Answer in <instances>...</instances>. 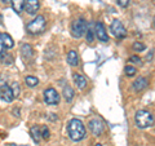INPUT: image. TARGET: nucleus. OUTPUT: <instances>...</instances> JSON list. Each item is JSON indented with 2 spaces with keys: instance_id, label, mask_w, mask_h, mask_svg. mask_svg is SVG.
Listing matches in <instances>:
<instances>
[{
  "instance_id": "39448f33",
  "label": "nucleus",
  "mask_w": 155,
  "mask_h": 146,
  "mask_svg": "<svg viewBox=\"0 0 155 146\" xmlns=\"http://www.w3.org/2000/svg\"><path fill=\"white\" fill-rule=\"evenodd\" d=\"M110 30H111V32H113V35H114L115 38L123 39V38L127 36V30H125L124 25L119 21V19H114V21L111 22Z\"/></svg>"
},
{
  "instance_id": "f03ea898",
  "label": "nucleus",
  "mask_w": 155,
  "mask_h": 146,
  "mask_svg": "<svg viewBox=\"0 0 155 146\" xmlns=\"http://www.w3.org/2000/svg\"><path fill=\"white\" fill-rule=\"evenodd\" d=\"M134 121L138 128L145 129V128L151 127L154 124V116L147 110H138L134 115Z\"/></svg>"
},
{
  "instance_id": "9d476101",
  "label": "nucleus",
  "mask_w": 155,
  "mask_h": 146,
  "mask_svg": "<svg viewBox=\"0 0 155 146\" xmlns=\"http://www.w3.org/2000/svg\"><path fill=\"white\" fill-rule=\"evenodd\" d=\"M39 8H40V2L39 0H26L25 9L28 14H36Z\"/></svg>"
},
{
  "instance_id": "2f4dec72",
  "label": "nucleus",
  "mask_w": 155,
  "mask_h": 146,
  "mask_svg": "<svg viewBox=\"0 0 155 146\" xmlns=\"http://www.w3.org/2000/svg\"><path fill=\"white\" fill-rule=\"evenodd\" d=\"M154 27H155V17H154Z\"/></svg>"
},
{
  "instance_id": "423d86ee",
  "label": "nucleus",
  "mask_w": 155,
  "mask_h": 146,
  "mask_svg": "<svg viewBox=\"0 0 155 146\" xmlns=\"http://www.w3.org/2000/svg\"><path fill=\"white\" fill-rule=\"evenodd\" d=\"M44 101L47 105L56 106L60 104V95L54 88H48L44 91Z\"/></svg>"
},
{
  "instance_id": "c756f323",
  "label": "nucleus",
  "mask_w": 155,
  "mask_h": 146,
  "mask_svg": "<svg viewBox=\"0 0 155 146\" xmlns=\"http://www.w3.org/2000/svg\"><path fill=\"white\" fill-rule=\"evenodd\" d=\"M3 3H5V4L7 3H11V0H3Z\"/></svg>"
},
{
  "instance_id": "9b49d317",
  "label": "nucleus",
  "mask_w": 155,
  "mask_h": 146,
  "mask_svg": "<svg viewBox=\"0 0 155 146\" xmlns=\"http://www.w3.org/2000/svg\"><path fill=\"white\" fill-rule=\"evenodd\" d=\"M72 79H74V83L78 87V89H84L87 87V84H88L87 78L80 75V74H78V72H74V74H72Z\"/></svg>"
},
{
  "instance_id": "4468645a",
  "label": "nucleus",
  "mask_w": 155,
  "mask_h": 146,
  "mask_svg": "<svg viewBox=\"0 0 155 146\" xmlns=\"http://www.w3.org/2000/svg\"><path fill=\"white\" fill-rule=\"evenodd\" d=\"M67 64L70 66H78L79 65V56L75 51L67 52Z\"/></svg>"
},
{
  "instance_id": "20e7f679",
  "label": "nucleus",
  "mask_w": 155,
  "mask_h": 146,
  "mask_svg": "<svg viewBox=\"0 0 155 146\" xmlns=\"http://www.w3.org/2000/svg\"><path fill=\"white\" fill-rule=\"evenodd\" d=\"M87 32V21L84 18H78L71 25V35L74 38H81Z\"/></svg>"
},
{
  "instance_id": "bb28decb",
  "label": "nucleus",
  "mask_w": 155,
  "mask_h": 146,
  "mask_svg": "<svg viewBox=\"0 0 155 146\" xmlns=\"http://www.w3.org/2000/svg\"><path fill=\"white\" fill-rule=\"evenodd\" d=\"M5 55V48H4L3 43H2V32H0V58Z\"/></svg>"
},
{
  "instance_id": "dca6fc26",
  "label": "nucleus",
  "mask_w": 155,
  "mask_h": 146,
  "mask_svg": "<svg viewBox=\"0 0 155 146\" xmlns=\"http://www.w3.org/2000/svg\"><path fill=\"white\" fill-rule=\"evenodd\" d=\"M12 8L16 13H22L23 9H25V0H11Z\"/></svg>"
},
{
  "instance_id": "7c9ffc66",
  "label": "nucleus",
  "mask_w": 155,
  "mask_h": 146,
  "mask_svg": "<svg viewBox=\"0 0 155 146\" xmlns=\"http://www.w3.org/2000/svg\"><path fill=\"white\" fill-rule=\"evenodd\" d=\"M96 146H102V145H101V144H97V145H96Z\"/></svg>"
},
{
  "instance_id": "f257e3e1",
  "label": "nucleus",
  "mask_w": 155,
  "mask_h": 146,
  "mask_svg": "<svg viewBox=\"0 0 155 146\" xmlns=\"http://www.w3.org/2000/svg\"><path fill=\"white\" fill-rule=\"evenodd\" d=\"M67 132H69V137L74 141V142H79L85 137V125L80 119H71L67 124Z\"/></svg>"
},
{
  "instance_id": "c85d7f7f",
  "label": "nucleus",
  "mask_w": 155,
  "mask_h": 146,
  "mask_svg": "<svg viewBox=\"0 0 155 146\" xmlns=\"http://www.w3.org/2000/svg\"><path fill=\"white\" fill-rule=\"evenodd\" d=\"M153 53H154L153 51H151V52H150V55L147 56V61H149V60H151V58H153Z\"/></svg>"
},
{
  "instance_id": "393cba45",
  "label": "nucleus",
  "mask_w": 155,
  "mask_h": 146,
  "mask_svg": "<svg viewBox=\"0 0 155 146\" xmlns=\"http://www.w3.org/2000/svg\"><path fill=\"white\" fill-rule=\"evenodd\" d=\"M129 2L130 0H116V3H118L119 7H122V8H127L129 5Z\"/></svg>"
},
{
  "instance_id": "a211bd4d",
  "label": "nucleus",
  "mask_w": 155,
  "mask_h": 146,
  "mask_svg": "<svg viewBox=\"0 0 155 146\" xmlns=\"http://www.w3.org/2000/svg\"><path fill=\"white\" fill-rule=\"evenodd\" d=\"M30 133L32 136V138L35 142H39V140L41 138V133H40V127L39 125H32L30 129Z\"/></svg>"
},
{
  "instance_id": "6ab92c4d",
  "label": "nucleus",
  "mask_w": 155,
  "mask_h": 146,
  "mask_svg": "<svg viewBox=\"0 0 155 146\" xmlns=\"http://www.w3.org/2000/svg\"><path fill=\"white\" fill-rule=\"evenodd\" d=\"M25 83L28 87H30V88H32V87H36L39 84V79H38V78H35V76L28 75V76L25 78Z\"/></svg>"
},
{
  "instance_id": "1a4fd4ad",
  "label": "nucleus",
  "mask_w": 155,
  "mask_h": 146,
  "mask_svg": "<svg viewBox=\"0 0 155 146\" xmlns=\"http://www.w3.org/2000/svg\"><path fill=\"white\" fill-rule=\"evenodd\" d=\"M0 98H2L3 101H5V102H12L14 100L12 88L9 85L0 87Z\"/></svg>"
},
{
  "instance_id": "5701e85b",
  "label": "nucleus",
  "mask_w": 155,
  "mask_h": 146,
  "mask_svg": "<svg viewBox=\"0 0 155 146\" xmlns=\"http://www.w3.org/2000/svg\"><path fill=\"white\" fill-rule=\"evenodd\" d=\"M145 48H146V45H145L143 43H140V41L133 43V49L136 52H142V51H145Z\"/></svg>"
},
{
  "instance_id": "0eeeda50",
  "label": "nucleus",
  "mask_w": 155,
  "mask_h": 146,
  "mask_svg": "<svg viewBox=\"0 0 155 146\" xmlns=\"http://www.w3.org/2000/svg\"><path fill=\"white\" fill-rule=\"evenodd\" d=\"M88 127L91 129V132L93 133L94 136H101L104 132V128H105V125L102 123V120L98 119V118H94V119H92L89 123H88Z\"/></svg>"
},
{
  "instance_id": "aec40b11",
  "label": "nucleus",
  "mask_w": 155,
  "mask_h": 146,
  "mask_svg": "<svg viewBox=\"0 0 155 146\" xmlns=\"http://www.w3.org/2000/svg\"><path fill=\"white\" fill-rule=\"evenodd\" d=\"M124 74L127 75V76H134L136 74H137V69L136 67H133V66H125L124 67Z\"/></svg>"
},
{
  "instance_id": "a878e982",
  "label": "nucleus",
  "mask_w": 155,
  "mask_h": 146,
  "mask_svg": "<svg viewBox=\"0 0 155 146\" xmlns=\"http://www.w3.org/2000/svg\"><path fill=\"white\" fill-rule=\"evenodd\" d=\"M87 34V41H88V43H92V41H93V31H92L91 30V28H88V31H87L85 32Z\"/></svg>"
},
{
  "instance_id": "412c9836",
  "label": "nucleus",
  "mask_w": 155,
  "mask_h": 146,
  "mask_svg": "<svg viewBox=\"0 0 155 146\" xmlns=\"http://www.w3.org/2000/svg\"><path fill=\"white\" fill-rule=\"evenodd\" d=\"M40 133H41V137L44 140H48V138H49V136H51L49 129L47 128V125H43V127H40Z\"/></svg>"
},
{
  "instance_id": "4be33fe9",
  "label": "nucleus",
  "mask_w": 155,
  "mask_h": 146,
  "mask_svg": "<svg viewBox=\"0 0 155 146\" xmlns=\"http://www.w3.org/2000/svg\"><path fill=\"white\" fill-rule=\"evenodd\" d=\"M11 88H12V92H13V97H14V98H17V97L19 96V92H21V89H19V85H18V83H13Z\"/></svg>"
},
{
  "instance_id": "b1692460",
  "label": "nucleus",
  "mask_w": 155,
  "mask_h": 146,
  "mask_svg": "<svg viewBox=\"0 0 155 146\" xmlns=\"http://www.w3.org/2000/svg\"><path fill=\"white\" fill-rule=\"evenodd\" d=\"M2 60H3V62H4V65H11L12 64V61H13V58L8 55V53H5L3 57H2Z\"/></svg>"
},
{
  "instance_id": "6e6552de",
  "label": "nucleus",
  "mask_w": 155,
  "mask_h": 146,
  "mask_svg": "<svg viewBox=\"0 0 155 146\" xmlns=\"http://www.w3.org/2000/svg\"><path fill=\"white\" fill-rule=\"evenodd\" d=\"M96 36L100 41H104V43L109 41V35H107V32H106V28L102 22L96 23Z\"/></svg>"
},
{
  "instance_id": "7ed1b4c3",
  "label": "nucleus",
  "mask_w": 155,
  "mask_h": 146,
  "mask_svg": "<svg viewBox=\"0 0 155 146\" xmlns=\"http://www.w3.org/2000/svg\"><path fill=\"white\" fill-rule=\"evenodd\" d=\"M45 17L44 16H36L35 18L30 21L26 25V31L31 35H36V34H41L45 30Z\"/></svg>"
},
{
  "instance_id": "ddd939ff",
  "label": "nucleus",
  "mask_w": 155,
  "mask_h": 146,
  "mask_svg": "<svg viewBox=\"0 0 155 146\" xmlns=\"http://www.w3.org/2000/svg\"><path fill=\"white\" fill-rule=\"evenodd\" d=\"M2 43H3V45L5 49H11V48L14 47V41H13V39L11 38V35L7 32H3L2 34Z\"/></svg>"
},
{
  "instance_id": "f3484780",
  "label": "nucleus",
  "mask_w": 155,
  "mask_h": 146,
  "mask_svg": "<svg viewBox=\"0 0 155 146\" xmlns=\"http://www.w3.org/2000/svg\"><path fill=\"white\" fill-rule=\"evenodd\" d=\"M62 95H64V97H65V100H66L67 102H71L72 100H74L75 92H74V89H72V88H71V85H69V84H66V85L64 87V92H62Z\"/></svg>"
},
{
  "instance_id": "f8f14e48",
  "label": "nucleus",
  "mask_w": 155,
  "mask_h": 146,
  "mask_svg": "<svg viewBox=\"0 0 155 146\" xmlns=\"http://www.w3.org/2000/svg\"><path fill=\"white\" fill-rule=\"evenodd\" d=\"M147 84H149V80L146 79V78L140 76V78H137V79L134 80V83H133V89H134L136 92H141V91H143L145 88H146Z\"/></svg>"
},
{
  "instance_id": "cd10ccee",
  "label": "nucleus",
  "mask_w": 155,
  "mask_h": 146,
  "mask_svg": "<svg viewBox=\"0 0 155 146\" xmlns=\"http://www.w3.org/2000/svg\"><path fill=\"white\" fill-rule=\"evenodd\" d=\"M129 61L130 62H134V64H137V65H141V58H140V57H137V56H132V57H130L129 58Z\"/></svg>"
},
{
  "instance_id": "2eb2a0df",
  "label": "nucleus",
  "mask_w": 155,
  "mask_h": 146,
  "mask_svg": "<svg viewBox=\"0 0 155 146\" xmlns=\"http://www.w3.org/2000/svg\"><path fill=\"white\" fill-rule=\"evenodd\" d=\"M21 53H22V57L25 58V60H30L32 57V48L30 44H27V43H23L21 45Z\"/></svg>"
}]
</instances>
